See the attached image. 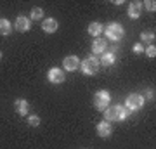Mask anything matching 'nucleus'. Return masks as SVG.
Returning a JSON list of instances; mask_svg holds the SVG:
<instances>
[{"label":"nucleus","instance_id":"nucleus-1","mask_svg":"<svg viewBox=\"0 0 156 149\" xmlns=\"http://www.w3.org/2000/svg\"><path fill=\"white\" fill-rule=\"evenodd\" d=\"M127 116H128V109H125V108L120 106V104L104 109V118H106V122H123Z\"/></svg>","mask_w":156,"mask_h":149},{"label":"nucleus","instance_id":"nucleus-2","mask_svg":"<svg viewBox=\"0 0 156 149\" xmlns=\"http://www.w3.org/2000/svg\"><path fill=\"white\" fill-rule=\"evenodd\" d=\"M80 68H82V71H83L85 75H97L101 64H99V61H97V57L90 55V57H85L83 62H80Z\"/></svg>","mask_w":156,"mask_h":149},{"label":"nucleus","instance_id":"nucleus-3","mask_svg":"<svg viewBox=\"0 0 156 149\" xmlns=\"http://www.w3.org/2000/svg\"><path fill=\"white\" fill-rule=\"evenodd\" d=\"M109 101H111V94L108 90H99L97 94L94 95V106L97 111H104L109 106Z\"/></svg>","mask_w":156,"mask_h":149},{"label":"nucleus","instance_id":"nucleus-4","mask_svg":"<svg viewBox=\"0 0 156 149\" xmlns=\"http://www.w3.org/2000/svg\"><path fill=\"white\" fill-rule=\"evenodd\" d=\"M104 31H106V37H108V38H111L113 42L122 40L123 35H125V30H123V26H122V24H118V23H109Z\"/></svg>","mask_w":156,"mask_h":149},{"label":"nucleus","instance_id":"nucleus-5","mask_svg":"<svg viewBox=\"0 0 156 149\" xmlns=\"http://www.w3.org/2000/svg\"><path fill=\"white\" fill-rule=\"evenodd\" d=\"M142 104H144V97H142L140 94H130L127 97V108H128V111L140 109Z\"/></svg>","mask_w":156,"mask_h":149},{"label":"nucleus","instance_id":"nucleus-6","mask_svg":"<svg viewBox=\"0 0 156 149\" xmlns=\"http://www.w3.org/2000/svg\"><path fill=\"white\" fill-rule=\"evenodd\" d=\"M47 78H49L50 83H62L64 82V71L59 68H50L49 73H47Z\"/></svg>","mask_w":156,"mask_h":149},{"label":"nucleus","instance_id":"nucleus-7","mask_svg":"<svg viewBox=\"0 0 156 149\" xmlns=\"http://www.w3.org/2000/svg\"><path fill=\"white\" fill-rule=\"evenodd\" d=\"M62 66H64L66 71H75V69L80 68V59H78L76 55H68L62 61Z\"/></svg>","mask_w":156,"mask_h":149},{"label":"nucleus","instance_id":"nucleus-8","mask_svg":"<svg viewBox=\"0 0 156 149\" xmlns=\"http://www.w3.org/2000/svg\"><path fill=\"white\" fill-rule=\"evenodd\" d=\"M14 28H16L17 31L24 33V31H30V28H31V23H30V19H28L26 16H17L16 23H14Z\"/></svg>","mask_w":156,"mask_h":149},{"label":"nucleus","instance_id":"nucleus-9","mask_svg":"<svg viewBox=\"0 0 156 149\" xmlns=\"http://www.w3.org/2000/svg\"><path fill=\"white\" fill-rule=\"evenodd\" d=\"M14 109L19 116H26L28 115V109H30V104L26 99H16L14 101Z\"/></svg>","mask_w":156,"mask_h":149},{"label":"nucleus","instance_id":"nucleus-10","mask_svg":"<svg viewBox=\"0 0 156 149\" xmlns=\"http://www.w3.org/2000/svg\"><path fill=\"white\" fill-rule=\"evenodd\" d=\"M113 133V127H111V123L109 122H101L99 125H97V135L102 139H106L109 137Z\"/></svg>","mask_w":156,"mask_h":149},{"label":"nucleus","instance_id":"nucleus-11","mask_svg":"<svg viewBox=\"0 0 156 149\" xmlns=\"http://www.w3.org/2000/svg\"><path fill=\"white\" fill-rule=\"evenodd\" d=\"M140 12H142V2H139V0L130 2V5H128V16L132 17V19H137L140 16Z\"/></svg>","mask_w":156,"mask_h":149},{"label":"nucleus","instance_id":"nucleus-12","mask_svg":"<svg viewBox=\"0 0 156 149\" xmlns=\"http://www.w3.org/2000/svg\"><path fill=\"white\" fill-rule=\"evenodd\" d=\"M57 28H59V24H57V21L52 19V17H47V19L42 21V30H44L45 33H56Z\"/></svg>","mask_w":156,"mask_h":149},{"label":"nucleus","instance_id":"nucleus-13","mask_svg":"<svg viewBox=\"0 0 156 149\" xmlns=\"http://www.w3.org/2000/svg\"><path fill=\"white\" fill-rule=\"evenodd\" d=\"M104 50H106V40L97 37V38L94 40V44H92V52H94V54H102Z\"/></svg>","mask_w":156,"mask_h":149},{"label":"nucleus","instance_id":"nucleus-14","mask_svg":"<svg viewBox=\"0 0 156 149\" xmlns=\"http://www.w3.org/2000/svg\"><path fill=\"white\" fill-rule=\"evenodd\" d=\"M115 59H116V57H115V50H113V52H104V54H102V57H101L99 64L109 68V66H113V64H115Z\"/></svg>","mask_w":156,"mask_h":149},{"label":"nucleus","instance_id":"nucleus-15","mask_svg":"<svg viewBox=\"0 0 156 149\" xmlns=\"http://www.w3.org/2000/svg\"><path fill=\"white\" fill-rule=\"evenodd\" d=\"M89 33L92 35V37H99L101 33H102V24L101 23H97V21H94V23H90L89 24Z\"/></svg>","mask_w":156,"mask_h":149},{"label":"nucleus","instance_id":"nucleus-16","mask_svg":"<svg viewBox=\"0 0 156 149\" xmlns=\"http://www.w3.org/2000/svg\"><path fill=\"white\" fill-rule=\"evenodd\" d=\"M11 31H12V24L9 23V19H0V35L7 37V35H11Z\"/></svg>","mask_w":156,"mask_h":149},{"label":"nucleus","instance_id":"nucleus-17","mask_svg":"<svg viewBox=\"0 0 156 149\" xmlns=\"http://www.w3.org/2000/svg\"><path fill=\"white\" fill-rule=\"evenodd\" d=\"M44 9H40V7H35V9H31V19H37V21H40L42 17H44Z\"/></svg>","mask_w":156,"mask_h":149},{"label":"nucleus","instance_id":"nucleus-18","mask_svg":"<svg viewBox=\"0 0 156 149\" xmlns=\"http://www.w3.org/2000/svg\"><path fill=\"white\" fill-rule=\"evenodd\" d=\"M28 125H30V127H38V125H40V118L37 115H31L28 118Z\"/></svg>","mask_w":156,"mask_h":149},{"label":"nucleus","instance_id":"nucleus-19","mask_svg":"<svg viewBox=\"0 0 156 149\" xmlns=\"http://www.w3.org/2000/svg\"><path fill=\"white\" fill-rule=\"evenodd\" d=\"M140 38L144 40V42H151V40L154 38V31H142Z\"/></svg>","mask_w":156,"mask_h":149},{"label":"nucleus","instance_id":"nucleus-20","mask_svg":"<svg viewBox=\"0 0 156 149\" xmlns=\"http://www.w3.org/2000/svg\"><path fill=\"white\" fill-rule=\"evenodd\" d=\"M142 5L147 7V11H149V12H154L156 11V2H154V0H146Z\"/></svg>","mask_w":156,"mask_h":149},{"label":"nucleus","instance_id":"nucleus-21","mask_svg":"<svg viewBox=\"0 0 156 149\" xmlns=\"http://www.w3.org/2000/svg\"><path fill=\"white\" fill-rule=\"evenodd\" d=\"M146 54L149 55V57H154V55H156V47H154V45H149V47L146 49Z\"/></svg>","mask_w":156,"mask_h":149},{"label":"nucleus","instance_id":"nucleus-22","mask_svg":"<svg viewBox=\"0 0 156 149\" xmlns=\"http://www.w3.org/2000/svg\"><path fill=\"white\" fill-rule=\"evenodd\" d=\"M132 50H134V54H142V52H144V49H142V45L140 44H135Z\"/></svg>","mask_w":156,"mask_h":149},{"label":"nucleus","instance_id":"nucleus-23","mask_svg":"<svg viewBox=\"0 0 156 149\" xmlns=\"http://www.w3.org/2000/svg\"><path fill=\"white\" fill-rule=\"evenodd\" d=\"M146 94H147V99H154V92L153 90H147Z\"/></svg>","mask_w":156,"mask_h":149},{"label":"nucleus","instance_id":"nucleus-24","mask_svg":"<svg viewBox=\"0 0 156 149\" xmlns=\"http://www.w3.org/2000/svg\"><path fill=\"white\" fill-rule=\"evenodd\" d=\"M0 59H2V52H0Z\"/></svg>","mask_w":156,"mask_h":149}]
</instances>
